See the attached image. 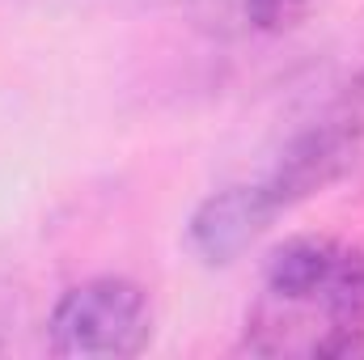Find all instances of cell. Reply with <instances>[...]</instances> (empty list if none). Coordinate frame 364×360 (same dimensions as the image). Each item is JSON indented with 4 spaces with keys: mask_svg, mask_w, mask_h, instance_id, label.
Segmentation results:
<instances>
[{
    "mask_svg": "<svg viewBox=\"0 0 364 360\" xmlns=\"http://www.w3.org/2000/svg\"><path fill=\"white\" fill-rule=\"evenodd\" d=\"M242 352L272 360L364 352V246L314 233L275 246L246 305Z\"/></svg>",
    "mask_w": 364,
    "mask_h": 360,
    "instance_id": "cell-1",
    "label": "cell"
},
{
    "mask_svg": "<svg viewBox=\"0 0 364 360\" xmlns=\"http://www.w3.org/2000/svg\"><path fill=\"white\" fill-rule=\"evenodd\" d=\"M364 182V68L348 77L335 97L305 123L296 127L275 162L255 179L259 195L267 199L275 216L288 208L339 191V186H360Z\"/></svg>",
    "mask_w": 364,
    "mask_h": 360,
    "instance_id": "cell-2",
    "label": "cell"
},
{
    "mask_svg": "<svg viewBox=\"0 0 364 360\" xmlns=\"http://www.w3.org/2000/svg\"><path fill=\"white\" fill-rule=\"evenodd\" d=\"M153 339V301L127 275L73 284L47 318V352L68 360L140 356Z\"/></svg>",
    "mask_w": 364,
    "mask_h": 360,
    "instance_id": "cell-3",
    "label": "cell"
},
{
    "mask_svg": "<svg viewBox=\"0 0 364 360\" xmlns=\"http://www.w3.org/2000/svg\"><path fill=\"white\" fill-rule=\"evenodd\" d=\"M275 225V212L259 195L255 182H233L199 199V208L186 221V246L208 268H229L242 259L267 229Z\"/></svg>",
    "mask_w": 364,
    "mask_h": 360,
    "instance_id": "cell-4",
    "label": "cell"
},
{
    "mask_svg": "<svg viewBox=\"0 0 364 360\" xmlns=\"http://www.w3.org/2000/svg\"><path fill=\"white\" fill-rule=\"evenodd\" d=\"M242 17L259 30V34H288L296 26H305L326 0H237Z\"/></svg>",
    "mask_w": 364,
    "mask_h": 360,
    "instance_id": "cell-5",
    "label": "cell"
}]
</instances>
